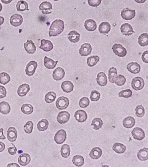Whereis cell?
Here are the masks:
<instances>
[{"mask_svg":"<svg viewBox=\"0 0 148 167\" xmlns=\"http://www.w3.org/2000/svg\"><path fill=\"white\" fill-rule=\"evenodd\" d=\"M64 28V24L63 21L60 19L55 20L50 26L49 35L50 37L58 36L63 32Z\"/></svg>","mask_w":148,"mask_h":167,"instance_id":"1","label":"cell"},{"mask_svg":"<svg viewBox=\"0 0 148 167\" xmlns=\"http://www.w3.org/2000/svg\"><path fill=\"white\" fill-rule=\"evenodd\" d=\"M69 100L68 98L64 96H61L58 98L56 102V107L59 110H62L68 107Z\"/></svg>","mask_w":148,"mask_h":167,"instance_id":"2","label":"cell"},{"mask_svg":"<svg viewBox=\"0 0 148 167\" xmlns=\"http://www.w3.org/2000/svg\"><path fill=\"white\" fill-rule=\"evenodd\" d=\"M145 85V82L143 78L140 77L134 78L132 80L131 86L132 88L135 90H142Z\"/></svg>","mask_w":148,"mask_h":167,"instance_id":"3","label":"cell"},{"mask_svg":"<svg viewBox=\"0 0 148 167\" xmlns=\"http://www.w3.org/2000/svg\"><path fill=\"white\" fill-rule=\"evenodd\" d=\"M112 50H113L115 55L118 56L124 57L127 55V50L120 44H115L112 47Z\"/></svg>","mask_w":148,"mask_h":167,"instance_id":"4","label":"cell"},{"mask_svg":"<svg viewBox=\"0 0 148 167\" xmlns=\"http://www.w3.org/2000/svg\"><path fill=\"white\" fill-rule=\"evenodd\" d=\"M67 138L66 132L63 129L60 130L56 133L54 137V141L58 145L63 144Z\"/></svg>","mask_w":148,"mask_h":167,"instance_id":"5","label":"cell"},{"mask_svg":"<svg viewBox=\"0 0 148 167\" xmlns=\"http://www.w3.org/2000/svg\"><path fill=\"white\" fill-rule=\"evenodd\" d=\"M121 16L123 19L129 21L133 19L136 16V10H130L128 8L123 9L121 12Z\"/></svg>","mask_w":148,"mask_h":167,"instance_id":"6","label":"cell"},{"mask_svg":"<svg viewBox=\"0 0 148 167\" xmlns=\"http://www.w3.org/2000/svg\"><path fill=\"white\" fill-rule=\"evenodd\" d=\"M37 62L35 61H31L27 65L25 68V73L28 76H33L35 73L36 70L37 68Z\"/></svg>","mask_w":148,"mask_h":167,"instance_id":"7","label":"cell"},{"mask_svg":"<svg viewBox=\"0 0 148 167\" xmlns=\"http://www.w3.org/2000/svg\"><path fill=\"white\" fill-rule=\"evenodd\" d=\"M133 138L138 141H142L145 138V133L143 129L138 127H136L133 129L131 132Z\"/></svg>","mask_w":148,"mask_h":167,"instance_id":"8","label":"cell"},{"mask_svg":"<svg viewBox=\"0 0 148 167\" xmlns=\"http://www.w3.org/2000/svg\"><path fill=\"white\" fill-rule=\"evenodd\" d=\"M11 24L14 27L21 25L23 21L22 16L19 14H14L11 17L10 20Z\"/></svg>","mask_w":148,"mask_h":167,"instance_id":"9","label":"cell"},{"mask_svg":"<svg viewBox=\"0 0 148 167\" xmlns=\"http://www.w3.org/2000/svg\"><path fill=\"white\" fill-rule=\"evenodd\" d=\"M70 119V114L68 111H62L57 115L56 120L60 124H64L68 122Z\"/></svg>","mask_w":148,"mask_h":167,"instance_id":"10","label":"cell"},{"mask_svg":"<svg viewBox=\"0 0 148 167\" xmlns=\"http://www.w3.org/2000/svg\"><path fill=\"white\" fill-rule=\"evenodd\" d=\"M52 8V5L50 2H43L40 5L39 7L40 10H41L42 14H51L52 13L51 10Z\"/></svg>","mask_w":148,"mask_h":167,"instance_id":"11","label":"cell"},{"mask_svg":"<svg viewBox=\"0 0 148 167\" xmlns=\"http://www.w3.org/2000/svg\"><path fill=\"white\" fill-rule=\"evenodd\" d=\"M92 51V47L89 43L83 44L80 46L79 53L82 56L86 57L89 55Z\"/></svg>","mask_w":148,"mask_h":167,"instance_id":"12","label":"cell"},{"mask_svg":"<svg viewBox=\"0 0 148 167\" xmlns=\"http://www.w3.org/2000/svg\"><path fill=\"white\" fill-rule=\"evenodd\" d=\"M41 46L40 49H42L43 51L49 52L52 50L53 48V44L50 41L48 40L42 39L41 41Z\"/></svg>","mask_w":148,"mask_h":167,"instance_id":"13","label":"cell"},{"mask_svg":"<svg viewBox=\"0 0 148 167\" xmlns=\"http://www.w3.org/2000/svg\"><path fill=\"white\" fill-rule=\"evenodd\" d=\"M74 117L76 121L79 123H83L87 120L88 116L87 113L85 111L79 110L75 112Z\"/></svg>","mask_w":148,"mask_h":167,"instance_id":"14","label":"cell"},{"mask_svg":"<svg viewBox=\"0 0 148 167\" xmlns=\"http://www.w3.org/2000/svg\"><path fill=\"white\" fill-rule=\"evenodd\" d=\"M127 67L128 71L134 74H137L141 71V66L137 62H130L127 65Z\"/></svg>","mask_w":148,"mask_h":167,"instance_id":"15","label":"cell"},{"mask_svg":"<svg viewBox=\"0 0 148 167\" xmlns=\"http://www.w3.org/2000/svg\"><path fill=\"white\" fill-rule=\"evenodd\" d=\"M25 49L29 54H33L36 51V47L33 41L28 40L24 45Z\"/></svg>","mask_w":148,"mask_h":167,"instance_id":"16","label":"cell"},{"mask_svg":"<svg viewBox=\"0 0 148 167\" xmlns=\"http://www.w3.org/2000/svg\"><path fill=\"white\" fill-rule=\"evenodd\" d=\"M7 137L9 141L13 142L16 141L18 137V132L14 127H10L8 129Z\"/></svg>","mask_w":148,"mask_h":167,"instance_id":"17","label":"cell"},{"mask_svg":"<svg viewBox=\"0 0 148 167\" xmlns=\"http://www.w3.org/2000/svg\"><path fill=\"white\" fill-rule=\"evenodd\" d=\"M65 75L64 70L61 67H57L56 69L53 74V79L56 81H60L63 79Z\"/></svg>","mask_w":148,"mask_h":167,"instance_id":"18","label":"cell"},{"mask_svg":"<svg viewBox=\"0 0 148 167\" xmlns=\"http://www.w3.org/2000/svg\"><path fill=\"white\" fill-rule=\"evenodd\" d=\"M31 161V157L27 153L22 154L18 158V162L21 165L25 166L28 165Z\"/></svg>","mask_w":148,"mask_h":167,"instance_id":"19","label":"cell"},{"mask_svg":"<svg viewBox=\"0 0 148 167\" xmlns=\"http://www.w3.org/2000/svg\"><path fill=\"white\" fill-rule=\"evenodd\" d=\"M121 31L122 33L125 36L131 35L134 33L132 26L127 23L123 24L121 26Z\"/></svg>","mask_w":148,"mask_h":167,"instance_id":"20","label":"cell"},{"mask_svg":"<svg viewBox=\"0 0 148 167\" xmlns=\"http://www.w3.org/2000/svg\"><path fill=\"white\" fill-rule=\"evenodd\" d=\"M30 90V86L28 84H22L18 89L17 93L20 97L25 96Z\"/></svg>","mask_w":148,"mask_h":167,"instance_id":"21","label":"cell"},{"mask_svg":"<svg viewBox=\"0 0 148 167\" xmlns=\"http://www.w3.org/2000/svg\"><path fill=\"white\" fill-rule=\"evenodd\" d=\"M97 82L99 86H106L107 84V77L104 72H100L97 75Z\"/></svg>","mask_w":148,"mask_h":167,"instance_id":"22","label":"cell"},{"mask_svg":"<svg viewBox=\"0 0 148 167\" xmlns=\"http://www.w3.org/2000/svg\"><path fill=\"white\" fill-rule=\"evenodd\" d=\"M57 63H58V61H54V60L47 56L45 57L44 65L46 68L48 69H54L56 66Z\"/></svg>","mask_w":148,"mask_h":167,"instance_id":"23","label":"cell"},{"mask_svg":"<svg viewBox=\"0 0 148 167\" xmlns=\"http://www.w3.org/2000/svg\"><path fill=\"white\" fill-rule=\"evenodd\" d=\"M102 150L99 147H95L90 151L89 153V157L93 160L99 159L102 156Z\"/></svg>","mask_w":148,"mask_h":167,"instance_id":"24","label":"cell"},{"mask_svg":"<svg viewBox=\"0 0 148 167\" xmlns=\"http://www.w3.org/2000/svg\"><path fill=\"white\" fill-rule=\"evenodd\" d=\"M85 28L89 31L93 32L97 28V23L93 19L87 20L84 24Z\"/></svg>","mask_w":148,"mask_h":167,"instance_id":"25","label":"cell"},{"mask_svg":"<svg viewBox=\"0 0 148 167\" xmlns=\"http://www.w3.org/2000/svg\"><path fill=\"white\" fill-rule=\"evenodd\" d=\"M135 120L134 117L128 116L123 120V125L127 129H131L135 126Z\"/></svg>","mask_w":148,"mask_h":167,"instance_id":"26","label":"cell"},{"mask_svg":"<svg viewBox=\"0 0 148 167\" xmlns=\"http://www.w3.org/2000/svg\"><path fill=\"white\" fill-rule=\"evenodd\" d=\"M98 30L101 34L104 35L108 34L111 30V25L107 22H103L99 26Z\"/></svg>","mask_w":148,"mask_h":167,"instance_id":"27","label":"cell"},{"mask_svg":"<svg viewBox=\"0 0 148 167\" xmlns=\"http://www.w3.org/2000/svg\"><path fill=\"white\" fill-rule=\"evenodd\" d=\"M61 87L64 92L68 93L72 92L73 90L74 85L71 82L65 81L62 82Z\"/></svg>","mask_w":148,"mask_h":167,"instance_id":"28","label":"cell"},{"mask_svg":"<svg viewBox=\"0 0 148 167\" xmlns=\"http://www.w3.org/2000/svg\"><path fill=\"white\" fill-rule=\"evenodd\" d=\"M80 34L75 30L70 31L68 34V40L72 43H76L80 40Z\"/></svg>","mask_w":148,"mask_h":167,"instance_id":"29","label":"cell"},{"mask_svg":"<svg viewBox=\"0 0 148 167\" xmlns=\"http://www.w3.org/2000/svg\"><path fill=\"white\" fill-rule=\"evenodd\" d=\"M11 111V107L9 103L6 101L0 103V112L3 115H7Z\"/></svg>","mask_w":148,"mask_h":167,"instance_id":"30","label":"cell"},{"mask_svg":"<svg viewBox=\"0 0 148 167\" xmlns=\"http://www.w3.org/2000/svg\"><path fill=\"white\" fill-rule=\"evenodd\" d=\"M138 158L141 161H146L148 159V149L144 148L140 150L137 155Z\"/></svg>","mask_w":148,"mask_h":167,"instance_id":"31","label":"cell"},{"mask_svg":"<svg viewBox=\"0 0 148 167\" xmlns=\"http://www.w3.org/2000/svg\"><path fill=\"white\" fill-rule=\"evenodd\" d=\"M118 77L117 69L115 67H111L109 70V79L111 83H115Z\"/></svg>","mask_w":148,"mask_h":167,"instance_id":"32","label":"cell"},{"mask_svg":"<svg viewBox=\"0 0 148 167\" xmlns=\"http://www.w3.org/2000/svg\"><path fill=\"white\" fill-rule=\"evenodd\" d=\"M113 149L118 154H123L126 150V146L121 143H116L113 146Z\"/></svg>","mask_w":148,"mask_h":167,"instance_id":"33","label":"cell"},{"mask_svg":"<svg viewBox=\"0 0 148 167\" xmlns=\"http://www.w3.org/2000/svg\"><path fill=\"white\" fill-rule=\"evenodd\" d=\"M84 158L82 156L80 155H76L73 157L72 159V162L75 166L77 167H81L84 164Z\"/></svg>","mask_w":148,"mask_h":167,"instance_id":"34","label":"cell"},{"mask_svg":"<svg viewBox=\"0 0 148 167\" xmlns=\"http://www.w3.org/2000/svg\"><path fill=\"white\" fill-rule=\"evenodd\" d=\"M17 10L18 11H29V6L27 3L24 1H20L17 3L16 5Z\"/></svg>","mask_w":148,"mask_h":167,"instance_id":"35","label":"cell"},{"mask_svg":"<svg viewBox=\"0 0 148 167\" xmlns=\"http://www.w3.org/2000/svg\"><path fill=\"white\" fill-rule=\"evenodd\" d=\"M60 154L64 158H68L70 154V147L67 144H64L60 148Z\"/></svg>","mask_w":148,"mask_h":167,"instance_id":"36","label":"cell"},{"mask_svg":"<svg viewBox=\"0 0 148 167\" xmlns=\"http://www.w3.org/2000/svg\"><path fill=\"white\" fill-rule=\"evenodd\" d=\"M49 125V121L46 119H43L38 122L37 125V129L40 132H43L48 129Z\"/></svg>","mask_w":148,"mask_h":167,"instance_id":"37","label":"cell"},{"mask_svg":"<svg viewBox=\"0 0 148 167\" xmlns=\"http://www.w3.org/2000/svg\"><path fill=\"white\" fill-rule=\"evenodd\" d=\"M100 60V58L97 55L89 57L87 59V63L89 67H93L98 63Z\"/></svg>","mask_w":148,"mask_h":167,"instance_id":"38","label":"cell"},{"mask_svg":"<svg viewBox=\"0 0 148 167\" xmlns=\"http://www.w3.org/2000/svg\"><path fill=\"white\" fill-rule=\"evenodd\" d=\"M21 110L22 112L25 115H30L33 111V107L31 104H24L21 106Z\"/></svg>","mask_w":148,"mask_h":167,"instance_id":"39","label":"cell"},{"mask_svg":"<svg viewBox=\"0 0 148 167\" xmlns=\"http://www.w3.org/2000/svg\"><path fill=\"white\" fill-rule=\"evenodd\" d=\"M138 43L141 46H147L148 45V34H142L139 37Z\"/></svg>","mask_w":148,"mask_h":167,"instance_id":"40","label":"cell"},{"mask_svg":"<svg viewBox=\"0 0 148 167\" xmlns=\"http://www.w3.org/2000/svg\"><path fill=\"white\" fill-rule=\"evenodd\" d=\"M56 97V95L55 92L50 91L45 94V99L47 103H50L55 101Z\"/></svg>","mask_w":148,"mask_h":167,"instance_id":"41","label":"cell"},{"mask_svg":"<svg viewBox=\"0 0 148 167\" xmlns=\"http://www.w3.org/2000/svg\"><path fill=\"white\" fill-rule=\"evenodd\" d=\"M11 78L8 74L6 72H2L0 74V83L2 85H6L10 82Z\"/></svg>","mask_w":148,"mask_h":167,"instance_id":"42","label":"cell"},{"mask_svg":"<svg viewBox=\"0 0 148 167\" xmlns=\"http://www.w3.org/2000/svg\"><path fill=\"white\" fill-rule=\"evenodd\" d=\"M103 123L102 119L99 118H96L92 121L91 125L93 126V129L98 130L102 128Z\"/></svg>","mask_w":148,"mask_h":167,"instance_id":"43","label":"cell"},{"mask_svg":"<svg viewBox=\"0 0 148 167\" xmlns=\"http://www.w3.org/2000/svg\"><path fill=\"white\" fill-rule=\"evenodd\" d=\"M33 129V123L32 121H28L24 126L25 132L27 134L32 133Z\"/></svg>","mask_w":148,"mask_h":167,"instance_id":"44","label":"cell"},{"mask_svg":"<svg viewBox=\"0 0 148 167\" xmlns=\"http://www.w3.org/2000/svg\"><path fill=\"white\" fill-rule=\"evenodd\" d=\"M133 92L130 89L123 90L120 91L119 94V97H123L125 98H129L132 96Z\"/></svg>","mask_w":148,"mask_h":167,"instance_id":"45","label":"cell"},{"mask_svg":"<svg viewBox=\"0 0 148 167\" xmlns=\"http://www.w3.org/2000/svg\"><path fill=\"white\" fill-rule=\"evenodd\" d=\"M135 111L136 116L139 118L143 117L145 115V109L142 105L137 106L135 109Z\"/></svg>","mask_w":148,"mask_h":167,"instance_id":"46","label":"cell"},{"mask_svg":"<svg viewBox=\"0 0 148 167\" xmlns=\"http://www.w3.org/2000/svg\"><path fill=\"white\" fill-rule=\"evenodd\" d=\"M126 82V78L125 76L119 74L118 75V77L115 81V83L116 85L119 86H122L125 84Z\"/></svg>","mask_w":148,"mask_h":167,"instance_id":"47","label":"cell"},{"mask_svg":"<svg viewBox=\"0 0 148 167\" xmlns=\"http://www.w3.org/2000/svg\"><path fill=\"white\" fill-rule=\"evenodd\" d=\"M101 94L99 92L96 90H93L91 92L90 94V99L91 101L96 102L100 99Z\"/></svg>","mask_w":148,"mask_h":167,"instance_id":"48","label":"cell"},{"mask_svg":"<svg viewBox=\"0 0 148 167\" xmlns=\"http://www.w3.org/2000/svg\"><path fill=\"white\" fill-rule=\"evenodd\" d=\"M90 101L89 98L87 97H84L81 98L79 101V106L81 108H85L89 106Z\"/></svg>","mask_w":148,"mask_h":167,"instance_id":"49","label":"cell"},{"mask_svg":"<svg viewBox=\"0 0 148 167\" xmlns=\"http://www.w3.org/2000/svg\"><path fill=\"white\" fill-rule=\"evenodd\" d=\"M88 4L92 7H97L101 4L102 0H88Z\"/></svg>","mask_w":148,"mask_h":167,"instance_id":"50","label":"cell"},{"mask_svg":"<svg viewBox=\"0 0 148 167\" xmlns=\"http://www.w3.org/2000/svg\"><path fill=\"white\" fill-rule=\"evenodd\" d=\"M7 94V91L4 86L0 85V99H3L6 97Z\"/></svg>","mask_w":148,"mask_h":167,"instance_id":"51","label":"cell"},{"mask_svg":"<svg viewBox=\"0 0 148 167\" xmlns=\"http://www.w3.org/2000/svg\"><path fill=\"white\" fill-rule=\"evenodd\" d=\"M8 153L10 155H14L16 153L17 149L15 146L14 145L13 147H10L8 148Z\"/></svg>","mask_w":148,"mask_h":167,"instance_id":"52","label":"cell"},{"mask_svg":"<svg viewBox=\"0 0 148 167\" xmlns=\"http://www.w3.org/2000/svg\"><path fill=\"white\" fill-rule=\"evenodd\" d=\"M142 60L145 63H148V51L144 52L142 56Z\"/></svg>","mask_w":148,"mask_h":167,"instance_id":"53","label":"cell"},{"mask_svg":"<svg viewBox=\"0 0 148 167\" xmlns=\"http://www.w3.org/2000/svg\"><path fill=\"white\" fill-rule=\"evenodd\" d=\"M3 131L4 129L3 128L0 129V139L1 140H4L6 139V137L4 135Z\"/></svg>","mask_w":148,"mask_h":167,"instance_id":"54","label":"cell"},{"mask_svg":"<svg viewBox=\"0 0 148 167\" xmlns=\"http://www.w3.org/2000/svg\"><path fill=\"white\" fill-rule=\"evenodd\" d=\"M6 148V146L4 143H2V142H0V153L3 152Z\"/></svg>","mask_w":148,"mask_h":167,"instance_id":"55","label":"cell"},{"mask_svg":"<svg viewBox=\"0 0 148 167\" xmlns=\"http://www.w3.org/2000/svg\"><path fill=\"white\" fill-rule=\"evenodd\" d=\"M7 167H21L19 165H18V164L16 163H10V164H9L7 166Z\"/></svg>","mask_w":148,"mask_h":167,"instance_id":"56","label":"cell"},{"mask_svg":"<svg viewBox=\"0 0 148 167\" xmlns=\"http://www.w3.org/2000/svg\"><path fill=\"white\" fill-rule=\"evenodd\" d=\"M5 22L4 18L0 16V26L2 25Z\"/></svg>","mask_w":148,"mask_h":167,"instance_id":"57","label":"cell"},{"mask_svg":"<svg viewBox=\"0 0 148 167\" xmlns=\"http://www.w3.org/2000/svg\"><path fill=\"white\" fill-rule=\"evenodd\" d=\"M12 1V0H10V1H6V0H4V1H2V2L4 4H7L10 3Z\"/></svg>","mask_w":148,"mask_h":167,"instance_id":"58","label":"cell"},{"mask_svg":"<svg viewBox=\"0 0 148 167\" xmlns=\"http://www.w3.org/2000/svg\"><path fill=\"white\" fill-rule=\"evenodd\" d=\"M135 2H137L141 3H143L145 2H146V1H135Z\"/></svg>","mask_w":148,"mask_h":167,"instance_id":"59","label":"cell"},{"mask_svg":"<svg viewBox=\"0 0 148 167\" xmlns=\"http://www.w3.org/2000/svg\"><path fill=\"white\" fill-rule=\"evenodd\" d=\"M2 5L1 4V3H0V12L2 10Z\"/></svg>","mask_w":148,"mask_h":167,"instance_id":"60","label":"cell"},{"mask_svg":"<svg viewBox=\"0 0 148 167\" xmlns=\"http://www.w3.org/2000/svg\"><path fill=\"white\" fill-rule=\"evenodd\" d=\"M102 167H109L108 165H102Z\"/></svg>","mask_w":148,"mask_h":167,"instance_id":"61","label":"cell"}]
</instances>
